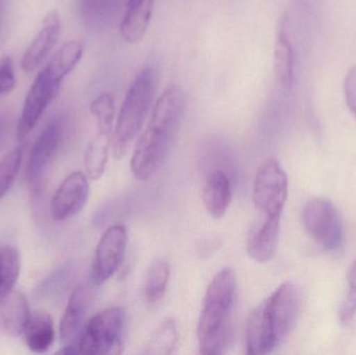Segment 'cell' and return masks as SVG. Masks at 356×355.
I'll list each match as a JSON object with an SVG mask.
<instances>
[{"instance_id":"obj_4","label":"cell","mask_w":356,"mask_h":355,"mask_svg":"<svg viewBox=\"0 0 356 355\" xmlns=\"http://www.w3.org/2000/svg\"><path fill=\"white\" fill-rule=\"evenodd\" d=\"M156 92V73L145 66L136 75L125 94L112 135L113 154L116 158L127 154L154 108Z\"/></svg>"},{"instance_id":"obj_3","label":"cell","mask_w":356,"mask_h":355,"mask_svg":"<svg viewBox=\"0 0 356 355\" xmlns=\"http://www.w3.org/2000/svg\"><path fill=\"white\" fill-rule=\"evenodd\" d=\"M236 281L234 270L222 269L209 283L197 327L200 354H224L232 340V313L236 302Z\"/></svg>"},{"instance_id":"obj_15","label":"cell","mask_w":356,"mask_h":355,"mask_svg":"<svg viewBox=\"0 0 356 355\" xmlns=\"http://www.w3.org/2000/svg\"><path fill=\"white\" fill-rule=\"evenodd\" d=\"M156 0H127L120 24L122 39L129 44L143 40L152 23Z\"/></svg>"},{"instance_id":"obj_14","label":"cell","mask_w":356,"mask_h":355,"mask_svg":"<svg viewBox=\"0 0 356 355\" xmlns=\"http://www.w3.org/2000/svg\"><path fill=\"white\" fill-rule=\"evenodd\" d=\"M282 217H264L253 226L247 240V252L255 262L267 263L275 256L280 241Z\"/></svg>"},{"instance_id":"obj_1","label":"cell","mask_w":356,"mask_h":355,"mask_svg":"<svg viewBox=\"0 0 356 355\" xmlns=\"http://www.w3.org/2000/svg\"><path fill=\"white\" fill-rule=\"evenodd\" d=\"M184 106V93L178 85H169L159 96L131 156V172L136 179L147 181L164 164L181 122Z\"/></svg>"},{"instance_id":"obj_16","label":"cell","mask_w":356,"mask_h":355,"mask_svg":"<svg viewBox=\"0 0 356 355\" xmlns=\"http://www.w3.org/2000/svg\"><path fill=\"white\" fill-rule=\"evenodd\" d=\"M31 315L29 302L21 292L13 289L0 299V327L8 335L22 336Z\"/></svg>"},{"instance_id":"obj_20","label":"cell","mask_w":356,"mask_h":355,"mask_svg":"<svg viewBox=\"0 0 356 355\" xmlns=\"http://www.w3.org/2000/svg\"><path fill=\"white\" fill-rule=\"evenodd\" d=\"M83 53V46L79 41H69L56 52L45 67L52 83L60 90L63 81L75 68Z\"/></svg>"},{"instance_id":"obj_7","label":"cell","mask_w":356,"mask_h":355,"mask_svg":"<svg viewBox=\"0 0 356 355\" xmlns=\"http://www.w3.org/2000/svg\"><path fill=\"white\" fill-rule=\"evenodd\" d=\"M302 223L307 233L324 249L336 251L344 241L340 214L330 200L315 198L309 200L302 210Z\"/></svg>"},{"instance_id":"obj_12","label":"cell","mask_w":356,"mask_h":355,"mask_svg":"<svg viewBox=\"0 0 356 355\" xmlns=\"http://www.w3.org/2000/svg\"><path fill=\"white\" fill-rule=\"evenodd\" d=\"M90 290L85 285L75 288L60 323V341L62 347L76 346L83 331V321L90 304ZM79 349V348H77Z\"/></svg>"},{"instance_id":"obj_6","label":"cell","mask_w":356,"mask_h":355,"mask_svg":"<svg viewBox=\"0 0 356 355\" xmlns=\"http://www.w3.org/2000/svg\"><path fill=\"white\" fill-rule=\"evenodd\" d=\"M289 181L286 172L275 158L261 165L253 183L252 199L264 217H282L288 199Z\"/></svg>"},{"instance_id":"obj_9","label":"cell","mask_w":356,"mask_h":355,"mask_svg":"<svg viewBox=\"0 0 356 355\" xmlns=\"http://www.w3.org/2000/svg\"><path fill=\"white\" fill-rule=\"evenodd\" d=\"M64 135V121L60 117L52 119L40 133L29 152L25 166V179L33 188L41 181L48 165L51 163L62 144Z\"/></svg>"},{"instance_id":"obj_32","label":"cell","mask_w":356,"mask_h":355,"mask_svg":"<svg viewBox=\"0 0 356 355\" xmlns=\"http://www.w3.org/2000/svg\"><path fill=\"white\" fill-rule=\"evenodd\" d=\"M0 131H1V123H0Z\"/></svg>"},{"instance_id":"obj_19","label":"cell","mask_w":356,"mask_h":355,"mask_svg":"<svg viewBox=\"0 0 356 355\" xmlns=\"http://www.w3.org/2000/svg\"><path fill=\"white\" fill-rule=\"evenodd\" d=\"M274 74L284 91L292 89L295 79V54L284 22L278 29L274 44Z\"/></svg>"},{"instance_id":"obj_17","label":"cell","mask_w":356,"mask_h":355,"mask_svg":"<svg viewBox=\"0 0 356 355\" xmlns=\"http://www.w3.org/2000/svg\"><path fill=\"white\" fill-rule=\"evenodd\" d=\"M232 198V183L223 171H215L203 185L202 200L213 218H222L227 212Z\"/></svg>"},{"instance_id":"obj_2","label":"cell","mask_w":356,"mask_h":355,"mask_svg":"<svg viewBox=\"0 0 356 355\" xmlns=\"http://www.w3.org/2000/svg\"><path fill=\"white\" fill-rule=\"evenodd\" d=\"M301 291L296 283H282L249 317L247 354H271L290 335L301 308Z\"/></svg>"},{"instance_id":"obj_5","label":"cell","mask_w":356,"mask_h":355,"mask_svg":"<svg viewBox=\"0 0 356 355\" xmlns=\"http://www.w3.org/2000/svg\"><path fill=\"white\" fill-rule=\"evenodd\" d=\"M125 321L124 311L117 306L98 313L83 327L77 342L79 354H121Z\"/></svg>"},{"instance_id":"obj_28","label":"cell","mask_w":356,"mask_h":355,"mask_svg":"<svg viewBox=\"0 0 356 355\" xmlns=\"http://www.w3.org/2000/svg\"><path fill=\"white\" fill-rule=\"evenodd\" d=\"M347 281L349 292L340 308V320L344 324H348L356 315V261L349 268Z\"/></svg>"},{"instance_id":"obj_11","label":"cell","mask_w":356,"mask_h":355,"mask_svg":"<svg viewBox=\"0 0 356 355\" xmlns=\"http://www.w3.org/2000/svg\"><path fill=\"white\" fill-rule=\"evenodd\" d=\"M90 194L88 177L81 172L71 173L56 190L50 204L54 221H64L79 214L87 204Z\"/></svg>"},{"instance_id":"obj_22","label":"cell","mask_w":356,"mask_h":355,"mask_svg":"<svg viewBox=\"0 0 356 355\" xmlns=\"http://www.w3.org/2000/svg\"><path fill=\"white\" fill-rule=\"evenodd\" d=\"M170 279V266L164 260L156 261L148 269L144 286V294L148 304L160 302L168 287Z\"/></svg>"},{"instance_id":"obj_23","label":"cell","mask_w":356,"mask_h":355,"mask_svg":"<svg viewBox=\"0 0 356 355\" xmlns=\"http://www.w3.org/2000/svg\"><path fill=\"white\" fill-rule=\"evenodd\" d=\"M178 342L177 323L168 318L162 321L158 329L152 333L144 348V354L154 355H168L175 349Z\"/></svg>"},{"instance_id":"obj_24","label":"cell","mask_w":356,"mask_h":355,"mask_svg":"<svg viewBox=\"0 0 356 355\" xmlns=\"http://www.w3.org/2000/svg\"><path fill=\"white\" fill-rule=\"evenodd\" d=\"M20 270V254L17 248L8 245L0 247V299L14 289Z\"/></svg>"},{"instance_id":"obj_21","label":"cell","mask_w":356,"mask_h":355,"mask_svg":"<svg viewBox=\"0 0 356 355\" xmlns=\"http://www.w3.org/2000/svg\"><path fill=\"white\" fill-rule=\"evenodd\" d=\"M112 146V135L98 131L85 152V168L88 177L98 181L104 175Z\"/></svg>"},{"instance_id":"obj_25","label":"cell","mask_w":356,"mask_h":355,"mask_svg":"<svg viewBox=\"0 0 356 355\" xmlns=\"http://www.w3.org/2000/svg\"><path fill=\"white\" fill-rule=\"evenodd\" d=\"M119 2L120 0H79V15L86 24L100 26L110 21Z\"/></svg>"},{"instance_id":"obj_8","label":"cell","mask_w":356,"mask_h":355,"mask_svg":"<svg viewBox=\"0 0 356 355\" xmlns=\"http://www.w3.org/2000/svg\"><path fill=\"white\" fill-rule=\"evenodd\" d=\"M127 245V231L122 224L108 227L100 238L92 264V281L100 286L118 270Z\"/></svg>"},{"instance_id":"obj_30","label":"cell","mask_w":356,"mask_h":355,"mask_svg":"<svg viewBox=\"0 0 356 355\" xmlns=\"http://www.w3.org/2000/svg\"><path fill=\"white\" fill-rule=\"evenodd\" d=\"M344 91L347 104L356 117V66L353 67L345 77Z\"/></svg>"},{"instance_id":"obj_31","label":"cell","mask_w":356,"mask_h":355,"mask_svg":"<svg viewBox=\"0 0 356 355\" xmlns=\"http://www.w3.org/2000/svg\"><path fill=\"white\" fill-rule=\"evenodd\" d=\"M6 0H0V29H1L2 20L6 12Z\"/></svg>"},{"instance_id":"obj_18","label":"cell","mask_w":356,"mask_h":355,"mask_svg":"<svg viewBox=\"0 0 356 355\" xmlns=\"http://www.w3.org/2000/svg\"><path fill=\"white\" fill-rule=\"evenodd\" d=\"M22 336L31 352L35 354L47 352L56 340V329L51 316L43 311L31 313Z\"/></svg>"},{"instance_id":"obj_27","label":"cell","mask_w":356,"mask_h":355,"mask_svg":"<svg viewBox=\"0 0 356 355\" xmlns=\"http://www.w3.org/2000/svg\"><path fill=\"white\" fill-rule=\"evenodd\" d=\"M22 158V147H16L8 152L0 160V200L12 188L20 170Z\"/></svg>"},{"instance_id":"obj_13","label":"cell","mask_w":356,"mask_h":355,"mask_svg":"<svg viewBox=\"0 0 356 355\" xmlns=\"http://www.w3.org/2000/svg\"><path fill=\"white\" fill-rule=\"evenodd\" d=\"M60 33L58 13L51 10L44 19L41 29L29 44L21 60V68L26 72L35 70L54 49Z\"/></svg>"},{"instance_id":"obj_29","label":"cell","mask_w":356,"mask_h":355,"mask_svg":"<svg viewBox=\"0 0 356 355\" xmlns=\"http://www.w3.org/2000/svg\"><path fill=\"white\" fill-rule=\"evenodd\" d=\"M16 85L14 64L8 56L0 58V95L8 94Z\"/></svg>"},{"instance_id":"obj_26","label":"cell","mask_w":356,"mask_h":355,"mask_svg":"<svg viewBox=\"0 0 356 355\" xmlns=\"http://www.w3.org/2000/svg\"><path fill=\"white\" fill-rule=\"evenodd\" d=\"M90 112L97 124L98 131L113 135L116 116V102L114 96L108 92L98 95L90 104Z\"/></svg>"},{"instance_id":"obj_10","label":"cell","mask_w":356,"mask_h":355,"mask_svg":"<svg viewBox=\"0 0 356 355\" xmlns=\"http://www.w3.org/2000/svg\"><path fill=\"white\" fill-rule=\"evenodd\" d=\"M58 92V88L52 83L49 74L44 68L35 77L25 97L17 125V138L19 141L29 137Z\"/></svg>"}]
</instances>
